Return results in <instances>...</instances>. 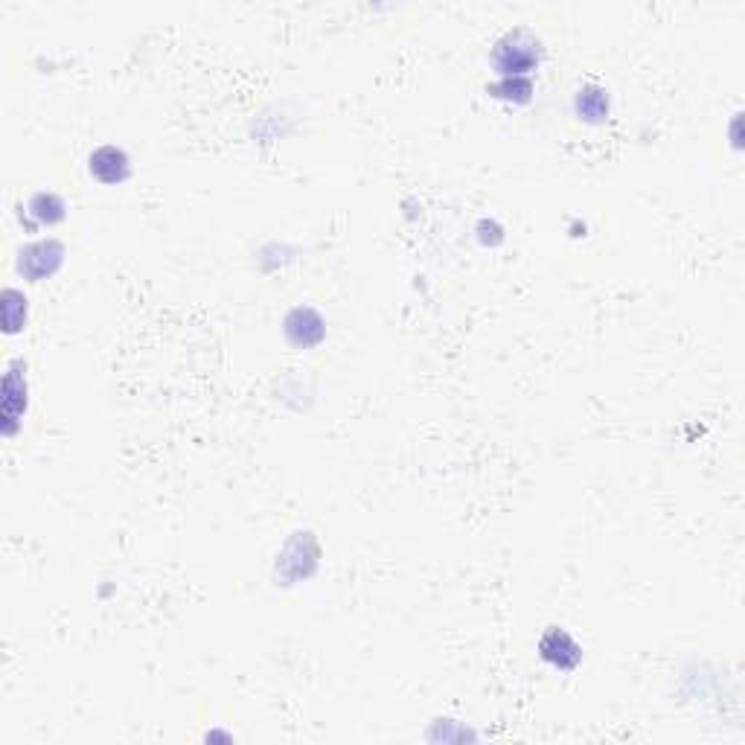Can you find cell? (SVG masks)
Segmentation results:
<instances>
[{
  "label": "cell",
  "mask_w": 745,
  "mask_h": 745,
  "mask_svg": "<svg viewBox=\"0 0 745 745\" xmlns=\"http://www.w3.org/2000/svg\"><path fill=\"white\" fill-rule=\"evenodd\" d=\"M91 172L102 178V181H123L125 178V155L111 149V146H105L97 155L91 157Z\"/></svg>",
  "instance_id": "6da1fadb"
}]
</instances>
